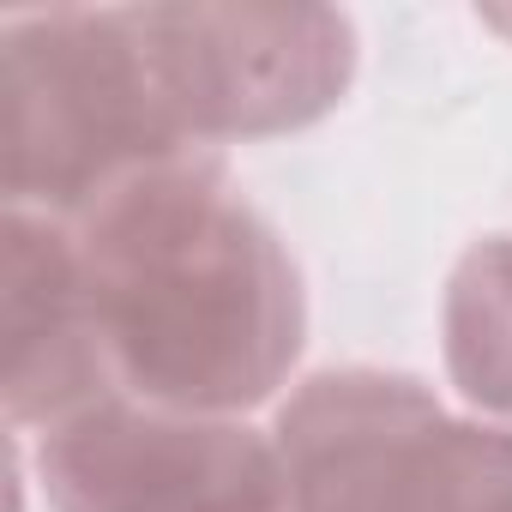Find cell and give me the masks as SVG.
Here are the masks:
<instances>
[{"label":"cell","instance_id":"cell-2","mask_svg":"<svg viewBox=\"0 0 512 512\" xmlns=\"http://www.w3.org/2000/svg\"><path fill=\"white\" fill-rule=\"evenodd\" d=\"M7 205L79 223L121 181L211 151L175 121L133 7H49L0 19Z\"/></svg>","mask_w":512,"mask_h":512},{"label":"cell","instance_id":"cell-3","mask_svg":"<svg viewBox=\"0 0 512 512\" xmlns=\"http://www.w3.org/2000/svg\"><path fill=\"white\" fill-rule=\"evenodd\" d=\"M290 512H512V428L398 368H320L272 422Z\"/></svg>","mask_w":512,"mask_h":512},{"label":"cell","instance_id":"cell-6","mask_svg":"<svg viewBox=\"0 0 512 512\" xmlns=\"http://www.w3.org/2000/svg\"><path fill=\"white\" fill-rule=\"evenodd\" d=\"M7 278H0V338H7V368H0V404L7 428H61L67 416L115 398L109 344L97 326V302L85 284L79 235L73 223L13 211L7 205Z\"/></svg>","mask_w":512,"mask_h":512},{"label":"cell","instance_id":"cell-1","mask_svg":"<svg viewBox=\"0 0 512 512\" xmlns=\"http://www.w3.org/2000/svg\"><path fill=\"white\" fill-rule=\"evenodd\" d=\"M115 386L139 404L247 416L308 344L302 266L223 151L169 157L73 223Z\"/></svg>","mask_w":512,"mask_h":512},{"label":"cell","instance_id":"cell-5","mask_svg":"<svg viewBox=\"0 0 512 512\" xmlns=\"http://www.w3.org/2000/svg\"><path fill=\"white\" fill-rule=\"evenodd\" d=\"M37 476L55 512H290L272 434L127 392L49 428Z\"/></svg>","mask_w":512,"mask_h":512},{"label":"cell","instance_id":"cell-4","mask_svg":"<svg viewBox=\"0 0 512 512\" xmlns=\"http://www.w3.org/2000/svg\"><path fill=\"white\" fill-rule=\"evenodd\" d=\"M151 73L193 145H253L326 121L356 85V19L344 7L163 0L133 7Z\"/></svg>","mask_w":512,"mask_h":512},{"label":"cell","instance_id":"cell-7","mask_svg":"<svg viewBox=\"0 0 512 512\" xmlns=\"http://www.w3.org/2000/svg\"><path fill=\"white\" fill-rule=\"evenodd\" d=\"M440 350L458 398L512 422V235H482L458 253L440 296Z\"/></svg>","mask_w":512,"mask_h":512}]
</instances>
